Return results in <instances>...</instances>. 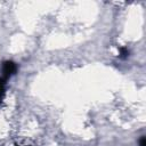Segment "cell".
Listing matches in <instances>:
<instances>
[{"label":"cell","instance_id":"1","mask_svg":"<svg viewBox=\"0 0 146 146\" xmlns=\"http://www.w3.org/2000/svg\"><path fill=\"white\" fill-rule=\"evenodd\" d=\"M7 80H8V78H6L3 75H2V78H0V103L2 102V98L5 96V86H6Z\"/></svg>","mask_w":146,"mask_h":146}]
</instances>
